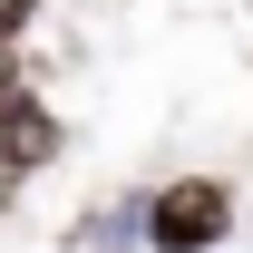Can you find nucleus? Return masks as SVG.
Returning <instances> with one entry per match:
<instances>
[{
  "mask_svg": "<svg viewBox=\"0 0 253 253\" xmlns=\"http://www.w3.org/2000/svg\"><path fill=\"white\" fill-rule=\"evenodd\" d=\"M136 205H146V253H214L234 234V185L224 175H166Z\"/></svg>",
  "mask_w": 253,
  "mask_h": 253,
  "instance_id": "obj_1",
  "label": "nucleus"
},
{
  "mask_svg": "<svg viewBox=\"0 0 253 253\" xmlns=\"http://www.w3.org/2000/svg\"><path fill=\"white\" fill-rule=\"evenodd\" d=\"M59 146H68V126L49 117V97H39V88H20L10 107H0V195H20L39 166L59 156Z\"/></svg>",
  "mask_w": 253,
  "mask_h": 253,
  "instance_id": "obj_2",
  "label": "nucleus"
},
{
  "mask_svg": "<svg viewBox=\"0 0 253 253\" xmlns=\"http://www.w3.org/2000/svg\"><path fill=\"white\" fill-rule=\"evenodd\" d=\"M78 244L88 253H136L146 244V205H97V214H78Z\"/></svg>",
  "mask_w": 253,
  "mask_h": 253,
  "instance_id": "obj_3",
  "label": "nucleus"
},
{
  "mask_svg": "<svg viewBox=\"0 0 253 253\" xmlns=\"http://www.w3.org/2000/svg\"><path fill=\"white\" fill-rule=\"evenodd\" d=\"M30 30H39V0H0V49H20Z\"/></svg>",
  "mask_w": 253,
  "mask_h": 253,
  "instance_id": "obj_4",
  "label": "nucleus"
}]
</instances>
